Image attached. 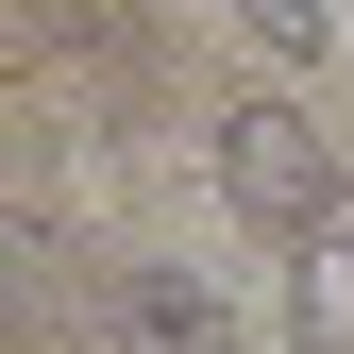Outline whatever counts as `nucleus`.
I'll use <instances>...</instances> for the list:
<instances>
[{
  "label": "nucleus",
  "mask_w": 354,
  "mask_h": 354,
  "mask_svg": "<svg viewBox=\"0 0 354 354\" xmlns=\"http://www.w3.org/2000/svg\"><path fill=\"white\" fill-rule=\"evenodd\" d=\"M203 169H219V203L253 219V236H337L354 219V169H337V136H321V102H219L203 118Z\"/></svg>",
  "instance_id": "nucleus-1"
},
{
  "label": "nucleus",
  "mask_w": 354,
  "mask_h": 354,
  "mask_svg": "<svg viewBox=\"0 0 354 354\" xmlns=\"http://www.w3.org/2000/svg\"><path fill=\"white\" fill-rule=\"evenodd\" d=\"M287 337H304V354H354V219L287 253Z\"/></svg>",
  "instance_id": "nucleus-3"
},
{
  "label": "nucleus",
  "mask_w": 354,
  "mask_h": 354,
  "mask_svg": "<svg viewBox=\"0 0 354 354\" xmlns=\"http://www.w3.org/2000/svg\"><path fill=\"white\" fill-rule=\"evenodd\" d=\"M102 321H118V354H236V304L203 270H169V253H136V270L102 287Z\"/></svg>",
  "instance_id": "nucleus-2"
}]
</instances>
